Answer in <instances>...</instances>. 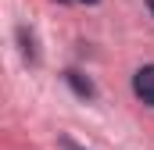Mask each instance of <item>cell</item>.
<instances>
[{
  "label": "cell",
  "instance_id": "3",
  "mask_svg": "<svg viewBox=\"0 0 154 150\" xmlns=\"http://www.w3.org/2000/svg\"><path fill=\"white\" fill-rule=\"evenodd\" d=\"M18 36H22V54H25V57H29V61H36V50H32V36H29V32H25V29H22V32H18Z\"/></svg>",
  "mask_w": 154,
  "mask_h": 150
},
{
  "label": "cell",
  "instance_id": "1",
  "mask_svg": "<svg viewBox=\"0 0 154 150\" xmlns=\"http://www.w3.org/2000/svg\"><path fill=\"white\" fill-rule=\"evenodd\" d=\"M133 93H136L147 107H154V64H143L140 72L133 75Z\"/></svg>",
  "mask_w": 154,
  "mask_h": 150
},
{
  "label": "cell",
  "instance_id": "5",
  "mask_svg": "<svg viewBox=\"0 0 154 150\" xmlns=\"http://www.w3.org/2000/svg\"><path fill=\"white\" fill-rule=\"evenodd\" d=\"M147 7H151V14H154V0H147Z\"/></svg>",
  "mask_w": 154,
  "mask_h": 150
},
{
  "label": "cell",
  "instance_id": "6",
  "mask_svg": "<svg viewBox=\"0 0 154 150\" xmlns=\"http://www.w3.org/2000/svg\"><path fill=\"white\" fill-rule=\"evenodd\" d=\"M82 4H97V0H82Z\"/></svg>",
  "mask_w": 154,
  "mask_h": 150
},
{
  "label": "cell",
  "instance_id": "4",
  "mask_svg": "<svg viewBox=\"0 0 154 150\" xmlns=\"http://www.w3.org/2000/svg\"><path fill=\"white\" fill-rule=\"evenodd\" d=\"M61 150H82V147H75L72 140H61Z\"/></svg>",
  "mask_w": 154,
  "mask_h": 150
},
{
  "label": "cell",
  "instance_id": "7",
  "mask_svg": "<svg viewBox=\"0 0 154 150\" xmlns=\"http://www.w3.org/2000/svg\"><path fill=\"white\" fill-rule=\"evenodd\" d=\"M57 4H68V0H57Z\"/></svg>",
  "mask_w": 154,
  "mask_h": 150
},
{
  "label": "cell",
  "instance_id": "2",
  "mask_svg": "<svg viewBox=\"0 0 154 150\" xmlns=\"http://www.w3.org/2000/svg\"><path fill=\"white\" fill-rule=\"evenodd\" d=\"M65 79H68V86L75 89V93L82 97V100H90V97L97 93V89H93V82H90V79H86L82 72H65Z\"/></svg>",
  "mask_w": 154,
  "mask_h": 150
}]
</instances>
